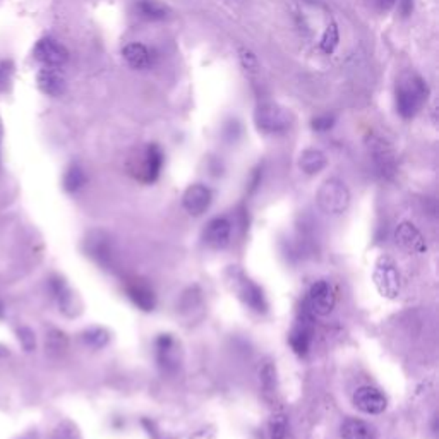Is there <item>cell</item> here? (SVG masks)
I'll return each mask as SVG.
<instances>
[{
  "instance_id": "cell-1",
  "label": "cell",
  "mask_w": 439,
  "mask_h": 439,
  "mask_svg": "<svg viewBox=\"0 0 439 439\" xmlns=\"http://www.w3.org/2000/svg\"><path fill=\"white\" fill-rule=\"evenodd\" d=\"M429 96L426 81L417 74H403L396 82V110L403 119H412L419 113Z\"/></svg>"
},
{
  "instance_id": "cell-2",
  "label": "cell",
  "mask_w": 439,
  "mask_h": 439,
  "mask_svg": "<svg viewBox=\"0 0 439 439\" xmlns=\"http://www.w3.org/2000/svg\"><path fill=\"white\" fill-rule=\"evenodd\" d=\"M164 168V151L158 144H146L134 151L127 160V172L131 177L143 184H153Z\"/></svg>"
},
{
  "instance_id": "cell-3",
  "label": "cell",
  "mask_w": 439,
  "mask_h": 439,
  "mask_svg": "<svg viewBox=\"0 0 439 439\" xmlns=\"http://www.w3.org/2000/svg\"><path fill=\"white\" fill-rule=\"evenodd\" d=\"M232 290L237 293L238 299L252 309L254 313L264 314L268 311V300H266L264 292L256 282H252L249 276H245L240 269H230V278H228Z\"/></svg>"
},
{
  "instance_id": "cell-4",
  "label": "cell",
  "mask_w": 439,
  "mask_h": 439,
  "mask_svg": "<svg viewBox=\"0 0 439 439\" xmlns=\"http://www.w3.org/2000/svg\"><path fill=\"white\" fill-rule=\"evenodd\" d=\"M316 201L328 215H341L350 205V191L340 179H328L317 189Z\"/></svg>"
},
{
  "instance_id": "cell-5",
  "label": "cell",
  "mask_w": 439,
  "mask_h": 439,
  "mask_svg": "<svg viewBox=\"0 0 439 439\" xmlns=\"http://www.w3.org/2000/svg\"><path fill=\"white\" fill-rule=\"evenodd\" d=\"M256 127L264 134H282L292 126V113L276 103H262L256 110Z\"/></svg>"
},
{
  "instance_id": "cell-6",
  "label": "cell",
  "mask_w": 439,
  "mask_h": 439,
  "mask_svg": "<svg viewBox=\"0 0 439 439\" xmlns=\"http://www.w3.org/2000/svg\"><path fill=\"white\" fill-rule=\"evenodd\" d=\"M372 280L381 293L386 299H396L402 290V278H400V271L396 268V262L393 261L390 256H381L376 261L374 273H372Z\"/></svg>"
},
{
  "instance_id": "cell-7",
  "label": "cell",
  "mask_w": 439,
  "mask_h": 439,
  "mask_svg": "<svg viewBox=\"0 0 439 439\" xmlns=\"http://www.w3.org/2000/svg\"><path fill=\"white\" fill-rule=\"evenodd\" d=\"M314 313L311 311L309 304L307 300H304L302 306L299 309V316H297L295 326L290 331V347L295 352L299 357H304V355L309 352L311 348V341H313L314 337Z\"/></svg>"
},
{
  "instance_id": "cell-8",
  "label": "cell",
  "mask_w": 439,
  "mask_h": 439,
  "mask_svg": "<svg viewBox=\"0 0 439 439\" xmlns=\"http://www.w3.org/2000/svg\"><path fill=\"white\" fill-rule=\"evenodd\" d=\"M369 151L378 174L385 179H392L396 172V158L393 148L381 137L372 136L369 139Z\"/></svg>"
},
{
  "instance_id": "cell-9",
  "label": "cell",
  "mask_w": 439,
  "mask_h": 439,
  "mask_svg": "<svg viewBox=\"0 0 439 439\" xmlns=\"http://www.w3.org/2000/svg\"><path fill=\"white\" fill-rule=\"evenodd\" d=\"M34 60L43 64L45 67H60L67 62L69 52L60 41L54 38H41L33 50Z\"/></svg>"
},
{
  "instance_id": "cell-10",
  "label": "cell",
  "mask_w": 439,
  "mask_h": 439,
  "mask_svg": "<svg viewBox=\"0 0 439 439\" xmlns=\"http://www.w3.org/2000/svg\"><path fill=\"white\" fill-rule=\"evenodd\" d=\"M157 361L165 372H175L181 368V345L174 335L165 333L157 338Z\"/></svg>"
},
{
  "instance_id": "cell-11",
  "label": "cell",
  "mask_w": 439,
  "mask_h": 439,
  "mask_svg": "<svg viewBox=\"0 0 439 439\" xmlns=\"http://www.w3.org/2000/svg\"><path fill=\"white\" fill-rule=\"evenodd\" d=\"M213 203V192L205 184H192L182 196V206L191 216H201L210 210Z\"/></svg>"
},
{
  "instance_id": "cell-12",
  "label": "cell",
  "mask_w": 439,
  "mask_h": 439,
  "mask_svg": "<svg viewBox=\"0 0 439 439\" xmlns=\"http://www.w3.org/2000/svg\"><path fill=\"white\" fill-rule=\"evenodd\" d=\"M352 400H354L355 409L361 410L362 414H368V416H379L388 407L386 396L378 388H372V386H361V388H357Z\"/></svg>"
},
{
  "instance_id": "cell-13",
  "label": "cell",
  "mask_w": 439,
  "mask_h": 439,
  "mask_svg": "<svg viewBox=\"0 0 439 439\" xmlns=\"http://www.w3.org/2000/svg\"><path fill=\"white\" fill-rule=\"evenodd\" d=\"M306 300L314 316H328L335 309V304H337L333 289H331V285L326 280H319V282L314 283L311 286L309 295H307Z\"/></svg>"
},
{
  "instance_id": "cell-14",
  "label": "cell",
  "mask_w": 439,
  "mask_h": 439,
  "mask_svg": "<svg viewBox=\"0 0 439 439\" xmlns=\"http://www.w3.org/2000/svg\"><path fill=\"white\" fill-rule=\"evenodd\" d=\"M395 242L400 249L414 254H423L427 251V244L419 228L410 221H402L395 230Z\"/></svg>"
},
{
  "instance_id": "cell-15",
  "label": "cell",
  "mask_w": 439,
  "mask_h": 439,
  "mask_svg": "<svg viewBox=\"0 0 439 439\" xmlns=\"http://www.w3.org/2000/svg\"><path fill=\"white\" fill-rule=\"evenodd\" d=\"M232 237V223L225 216H216V218L210 220L206 223L205 232H203V240L208 247L216 249H225L230 244Z\"/></svg>"
},
{
  "instance_id": "cell-16",
  "label": "cell",
  "mask_w": 439,
  "mask_h": 439,
  "mask_svg": "<svg viewBox=\"0 0 439 439\" xmlns=\"http://www.w3.org/2000/svg\"><path fill=\"white\" fill-rule=\"evenodd\" d=\"M86 252L89 258L95 259L100 266L109 268L113 262V249L112 242L102 232H93L89 237L86 238Z\"/></svg>"
},
{
  "instance_id": "cell-17",
  "label": "cell",
  "mask_w": 439,
  "mask_h": 439,
  "mask_svg": "<svg viewBox=\"0 0 439 439\" xmlns=\"http://www.w3.org/2000/svg\"><path fill=\"white\" fill-rule=\"evenodd\" d=\"M126 293L131 299V302L136 307H139L141 311L150 313V311H153L155 306H157V295H155L153 289H151L144 280H129V282L126 283Z\"/></svg>"
},
{
  "instance_id": "cell-18",
  "label": "cell",
  "mask_w": 439,
  "mask_h": 439,
  "mask_svg": "<svg viewBox=\"0 0 439 439\" xmlns=\"http://www.w3.org/2000/svg\"><path fill=\"white\" fill-rule=\"evenodd\" d=\"M38 88L47 96H60L65 91V78L57 67H45L36 76Z\"/></svg>"
},
{
  "instance_id": "cell-19",
  "label": "cell",
  "mask_w": 439,
  "mask_h": 439,
  "mask_svg": "<svg viewBox=\"0 0 439 439\" xmlns=\"http://www.w3.org/2000/svg\"><path fill=\"white\" fill-rule=\"evenodd\" d=\"M48 286H50L52 295H54V299L57 300L62 313L67 314V316H74L72 311H74L76 300H74V293H72V290L69 289L67 282H65L62 276L55 275L48 280Z\"/></svg>"
},
{
  "instance_id": "cell-20",
  "label": "cell",
  "mask_w": 439,
  "mask_h": 439,
  "mask_svg": "<svg viewBox=\"0 0 439 439\" xmlns=\"http://www.w3.org/2000/svg\"><path fill=\"white\" fill-rule=\"evenodd\" d=\"M341 439H376V431L371 424L361 419H347L340 427Z\"/></svg>"
},
{
  "instance_id": "cell-21",
  "label": "cell",
  "mask_w": 439,
  "mask_h": 439,
  "mask_svg": "<svg viewBox=\"0 0 439 439\" xmlns=\"http://www.w3.org/2000/svg\"><path fill=\"white\" fill-rule=\"evenodd\" d=\"M328 160L323 151L314 150V148L302 151V155L299 158V167L306 175H317L321 170H324Z\"/></svg>"
},
{
  "instance_id": "cell-22",
  "label": "cell",
  "mask_w": 439,
  "mask_h": 439,
  "mask_svg": "<svg viewBox=\"0 0 439 439\" xmlns=\"http://www.w3.org/2000/svg\"><path fill=\"white\" fill-rule=\"evenodd\" d=\"M124 58L133 69H146L151 64V54L143 43H129L122 50Z\"/></svg>"
},
{
  "instance_id": "cell-23",
  "label": "cell",
  "mask_w": 439,
  "mask_h": 439,
  "mask_svg": "<svg viewBox=\"0 0 439 439\" xmlns=\"http://www.w3.org/2000/svg\"><path fill=\"white\" fill-rule=\"evenodd\" d=\"M81 341L89 348H103L110 341V333L102 326H91L81 333Z\"/></svg>"
},
{
  "instance_id": "cell-24",
  "label": "cell",
  "mask_w": 439,
  "mask_h": 439,
  "mask_svg": "<svg viewBox=\"0 0 439 439\" xmlns=\"http://www.w3.org/2000/svg\"><path fill=\"white\" fill-rule=\"evenodd\" d=\"M45 347L47 352L52 355H62L69 347V338L64 331L52 328L47 333V340H45Z\"/></svg>"
},
{
  "instance_id": "cell-25",
  "label": "cell",
  "mask_w": 439,
  "mask_h": 439,
  "mask_svg": "<svg viewBox=\"0 0 439 439\" xmlns=\"http://www.w3.org/2000/svg\"><path fill=\"white\" fill-rule=\"evenodd\" d=\"M86 184V174L79 165H71L64 174V189L67 192H78Z\"/></svg>"
},
{
  "instance_id": "cell-26",
  "label": "cell",
  "mask_w": 439,
  "mask_h": 439,
  "mask_svg": "<svg viewBox=\"0 0 439 439\" xmlns=\"http://www.w3.org/2000/svg\"><path fill=\"white\" fill-rule=\"evenodd\" d=\"M137 10L143 17L146 19H164L167 16V9H165L161 3H158L157 0H139L137 3Z\"/></svg>"
},
{
  "instance_id": "cell-27",
  "label": "cell",
  "mask_w": 439,
  "mask_h": 439,
  "mask_svg": "<svg viewBox=\"0 0 439 439\" xmlns=\"http://www.w3.org/2000/svg\"><path fill=\"white\" fill-rule=\"evenodd\" d=\"M261 376V388L264 393L266 400H271V396H275L276 393V372L275 368L271 364H266L264 368L259 372Z\"/></svg>"
},
{
  "instance_id": "cell-28",
  "label": "cell",
  "mask_w": 439,
  "mask_h": 439,
  "mask_svg": "<svg viewBox=\"0 0 439 439\" xmlns=\"http://www.w3.org/2000/svg\"><path fill=\"white\" fill-rule=\"evenodd\" d=\"M338 41H340V33H338V26L335 23L328 24V27L324 30L323 36H321V50L324 52V54L331 55L335 52V48L338 47Z\"/></svg>"
},
{
  "instance_id": "cell-29",
  "label": "cell",
  "mask_w": 439,
  "mask_h": 439,
  "mask_svg": "<svg viewBox=\"0 0 439 439\" xmlns=\"http://www.w3.org/2000/svg\"><path fill=\"white\" fill-rule=\"evenodd\" d=\"M48 439H81V433H79V427L76 426L71 420H62L57 424L54 431H52L50 438Z\"/></svg>"
},
{
  "instance_id": "cell-30",
  "label": "cell",
  "mask_w": 439,
  "mask_h": 439,
  "mask_svg": "<svg viewBox=\"0 0 439 439\" xmlns=\"http://www.w3.org/2000/svg\"><path fill=\"white\" fill-rule=\"evenodd\" d=\"M269 439H289V420L282 414L269 420Z\"/></svg>"
},
{
  "instance_id": "cell-31",
  "label": "cell",
  "mask_w": 439,
  "mask_h": 439,
  "mask_svg": "<svg viewBox=\"0 0 439 439\" xmlns=\"http://www.w3.org/2000/svg\"><path fill=\"white\" fill-rule=\"evenodd\" d=\"M17 340H19L21 347L24 348V352H33L36 348V335L31 330L30 326L23 324V326L16 328Z\"/></svg>"
},
{
  "instance_id": "cell-32",
  "label": "cell",
  "mask_w": 439,
  "mask_h": 439,
  "mask_svg": "<svg viewBox=\"0 0 439 439\" xmlns=\"http://www.w3.org/2000/svg\"><path fill=\"white\" fill-rule=\"evenodd\" d=\"M14 76V64L12 60H0V93L5 91L9 88L10 81Z\"/></svg>"
},
{
  "instance_id": "cell-33",
  "label": "cell",
  "mask_w": 439,
  "mask_h": 439,
  "mask_svg": "<svg viewBox=\"0 0 439 439\" xmlns=\"http://www.w3.org/2000/svg\"><path fill=\"white\" fill-rule=\"evenodd\" d=\"M335 120H337V117H335L333 113H324V115H319L316 117V119H313V129L317 131V133L330 131L331 127L335 126Z\"/></svg>"
},
{
  "instance_id": "cell-34",
  "label": "cell",
  "mask_w": 439,
  "mask_h": 439,
  "mask_svg": "<svg viewBox=\"0 0 439 439\" xmlns=\"http://www.w3.org/2000/svg\"><path fill=\"white\" fill-rule=\"evenodd\" d=\"M398 7H400V12H402L403 17L410 16L414 10V0H400Z\"/></svg>"
},
{
  "instance_id": "cell-35",
  "label": "cell",
  "mask_w": 439,
  "mask_h": 439,
  "mask_svg": "<svg viewBox=\"0 0 439 439\" xmlns=\"http://www.w3.org/2000/svg\"><path fill=\"white\" fill-rule=\"evenodd\" d=\"M240 57H242V62H244L245 67L251 69V71H254L256 65H258V64H256V57H254V55H252L251 52H244V54H242Z\"/></svg>"
},
{
  "instance_id": "cell-36",
  "label": "cell",
  "mask_w": 439,
  "mask_h": 439,
  "mask_svg": "<svg viewBox=\"0 0 439 439\" xmlns=\"http://www.w3.org/2000/svg\"><path fill=\"white\" fill-rule=\"evenodd\" d=\"M372 2H374V5L378 7L381 12H388V10L395 5L396 0H372Z\"/></svg>"
},
{
  "instance_id": "cell-37",
  "label": "cell",
  "mask_w": 439,
  "mask_h": 439,
  "mask_svg": "<svg viewBox=\"0 0 439 439\" xmlns=\"http://www.w3.org/2000/svg\"><path fill=\"white\" fill-rule=\"evenodd\" d=\"M191 439H216L215 433H208V431H198L191 436Z\"/></svg>"
},
{
  "instance_id": "cell-38",
  "label": "cell",
  "mask_w": 439,
  "mask_h": 439,
  "mask_svg": "<svg viewBox=\"0 0 439 439\" xmlns=\"http://www.w3.org/2000/svg\"><path fill=\"white\" fill-rule=\"evenodd\" d=\"M7 357H10V348L0 344V361H3V359H7Z\"/></svg>"
},
{
  "instance_id": "cell-39",
  "label": "cell",
  "mask_w": 439,
  "mask_h": 439,
  "mask_svg": "<svg viewBox=\"0 0 439 439\" xmlns=\"http://www.w3.org/2000/svg\"><path fill=\"white\" fill-rule=\"evenodd\" d=\"M17 439H40V434H38V431H27V433H24L23 436Z\"/></svg>"
},
{
  "instance_id": "cell-40",
  "label": "cell",
  "mask_w": 439,
  "mask_h": 439,
  "mask_svg": "<svg viewBox=\"0 0 439 439\" xmlns=\"http://www.w3.org/2000/svg\"><path fill=\"white\" fill-rule=\"evenodd\" d=\"M3 317H5V304L0 299V319H3Z\"/></svg>"
},
{
  "instance_id": "cell-41",
  "label": "cell",
  "mask_w": 439,
  "mask_h": 439,
  "mask_svg": "<svg viewBox=\"0 0 439 439\" xmlns=\"http://www.w3.org/2000/svg\"><path fill=\"white\" fill-rule=\"evenodd\" d=\"M3 137V126H2V119H0V141H2Z\"/></svg>"
}]
</instances>
